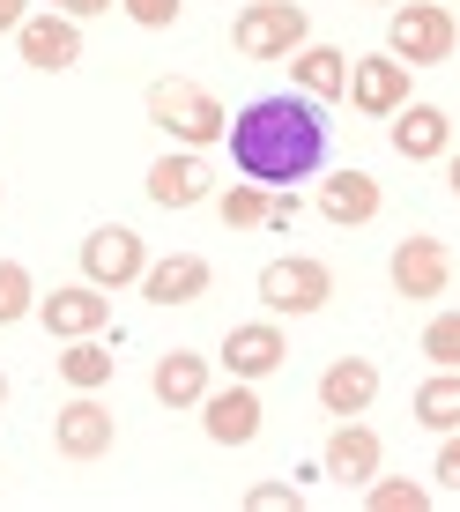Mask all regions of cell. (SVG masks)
I'll return each mask as SVG.
<instances>
[{
    "mask_svg": "<svg viewBox=\"0 0 460 512\" xmlns=\"http://www.w3.org/2000/svg\"><path fill=\"white\" fill-rule=\"evenodd\" d=\"M230 164H238V179H260V186L312 179V171L327 164L320 104L312 97H253L230 119Z\"/></svg>",
    "mask_w": 460,
    "mask_h": 512,
    "instance_id": "1",
    "label": "cell"
},
{
    "mask_svg": "<svg viewBox=\"0 0 460 512\" xmlns=\"http://www.w3.org/2000/svg\"><path fill=\"white\" fill-rule=\"evenodd\" d=\"M149 127H164L179 149H208V141L230 134V112H223V97L208 90V82H193V75H156V82H149Z\"/></svg>",
    "mask_w": 460,
    "mask_h": 512,
    "instance_id": "2",
    "label": "cell"
},
{
    "mask_svg": "<svg viewBox=\"0 0 460 512\" xmlns=\"http://www.w3.org/2000/svg\"><path fill=\"white\" fill-rule=\"evenodd\" d=\"M460 45V23L446 0H401V8H386V52L409 67H446Z\"/></svg>",
    "mask_w": 460,
    "mask_h": 512,
    "instance_id": "3",
    "label": "cell"
},
{
    "mask_svg": "<svg viewBox=\"0 0 460 512\" xmlns=\"http://www.w3.org/2000/svg\"><path fill=\"white\" fill-rule=\"evenodd\" d=\"M305 38H312V15L297 8V0H245L238 23H230V45H238L245 60H290Z\"/></svg>",
    "mask_w": 460,
    "mask_h": 512,
    "instance_id": "4",
    "label": "cell"
},
{
    "mask_svg": "<svg viewBox=\"0 0 460 512\" xmlns=\"http://www.w3.org/2000/svg\"><path fill=\"white\" fill-rule=\"evenodd\" d=\"M260 305L275 312H290V320H305V312H320L327 297H334V268L327 260H312V253H290V260H268V268H260Z\"/></svg>",
    "mask_w": 460,
    "mask_h": 512,
    "instance_id": "5",
    "label": "cell"
},
{
    "mask_svg": "<svg viewBox=\"0 0 460 512\" xmlns=\"http://www.w3.org/2000/svg\"><path fill=\"white\" fill-rule=\"evenodd\" d=\"M386 275H394V290L409 297V305H431V297L453 290V253H446V238L409 231L394 245V260H386Z\"/></svg>",
    "mask_w": 460,
    "mask_h": 512,
    "instance_id": "6",
    "label": "cell"
},
{
    "mask_svg": "<svg viewBox=\"0 0 460 512\" xmlns=\"http://www.w3.org/2000/svg\"><path fill=\"white\" fill-rule=\"evenodd\" d=\"M149 275V245H141V231H127V223H104V231L82 238V282H97V290H127V282Z\"/></svg>",
    "mask_w": 460,
    "mask_h": 512,
    "instance_id": "7",
    "label": "cell"
},
{
    "mask_svg": "<svg viewBox=\"0 0 460 512\" xmlns=\"http://www.w3.org/2000/svg\"><path fill=\"white\" fill-rule=\"evenodd\" d=\"M52 446H60V461H104V453L119 446V423L104 409L97 394H75L60 416H52Z\"/></svg>",
    "mask_w": 460,
    "mask_h": 512,
    "instance_id": "8",
    "label": "cell"
},
{
    "mask_svg": "<svg viewBox=\"0 0 460 512\" xmlns=\"http://www.w3.org/2000/svg\"><path fill=\"white\" fill-rule=\"evenodd\" d=\"M349 104L364 119H394L409 104V60L394 52H371V60H349Z\"/></svg>",
    "mask_w": 460,
    "mask_h": 512,
    "instance_id": "9",
    "label": "cell"
},
{
    "mask_svg": "<svg viewBox=\"0 0 460 512\" xmlns=\"http://www.w3.org/2000/svg\"><path fill=\"white\" fill-rule=\"evenodd\" d=\"M260 423H268V409H260L253 379H230L223 394L208 386V401H201V431L216 438V446H253V438H260Z\"/></svg>",
    "mask_w": 460,
    "mask_h": 512,
    "instance_id": "10",
    "label": "cell"
},
{
    "mask_svg": "<svg viewBox=\"0 0 460 512\" xmlns=\"http://www.w3.org/2000/svg\"><path fill=\"white\" fill-rule=\"evenodd\" d=\"M38 320H45V334H60V342L104 334V320H112V290H97V282H67V290L38 297Z\"/></svg>",
    "mask_w": 460,
    "mask_h": 512,
    "instance_id": "11",
    "label": "cell"
},
{
    "mask_svg": "<svg viewBox=\"0 0 460 512\" xmlns=\"http://www.w3.org/2000/svg\"><path fill=\"white\" fill-rule=\"evenodd\" d=\"M15 52H23L30 67H38V75H67V67L82 60V23L75 15H30L23 30H15Z\"/></svg>",
    "mask_w": 460,
    "mask_h": 512,
    "instance_id": "12",
    "label": "cell"
},
{
    "mask_svg": "<svg viewBox=\"0 0 460 512\" xmlns=\"http://www.w3.org/2000/svg\"><path fill=\"white\" fill-rule=\"evenodd\" d=\"M282 364H290V342H282L275 320H245V327L223 334V372L230 379H268Z\"/></svg>",
    "mask_w": 460,
    "mask_h": 512,
    "instance_id": "13",
    "label": "cell"
},
{
    "mask_svg": "<svg viewBox=\"0 0 460 512\" xmlns=\"http://www.w3.org/2000/svg\"><path fill=\"white\" fill-rule=\"evenodd\" d=\"M208 193H216V179H208L201 149H171V156L149 164V201L156 208H201Z\"/></svg>",
    "mask_w": 460,
    "mask_h": 512,
    "instance_id": "14",
    "label": "cell"
},
{
    "mask_svg": "<svg viewBox=\"0 0 460 512\" xmlns=\"http://www.w3.org/2000/svg\"><path fill=\"white\" fill-rule=\"evenodd\" d=\"M320 468L334 475V483H371V475H379V431H371V423H357V416H342V423L327 431Z\"/></svg>",
    "mask_w": 460,
    "mask_h": 512,
    "instance_id": "15",
    "label": "cell"
},
{
    "mask_svg": "<svg viewBox=\"0 0 460 512\" xmlns=\"http://www.w3.org/2000/svg\"><path fill=\"white\" fill-rule=\"evenodd\" d=\"M290 82H297V97H312V104H334V97H349V52L342 45H297L290 52Z\"/></svg>",
    "mask_w": 460,
    "mask_h": 512,
    "instance_id": "16",
    "label": "cell"
},
{
    "mask_svg": "<svg viewBox=\"0 0 460 512\" xmlns=\"http://www.w3.org/2000/svg\"><path fill=\"white\" fill-rule=\"evenodd\" d=\"M379 401V364L371 357H334L320 372V409L327 416H364Z\"/></svg>",
    "mask_w": 460,
    "mask_h": 512,
    "instance_id": "17",
    "label": "cell"
},
{
    "mask_svg": "<svg viewBox=\"0 0 460 512\" xmlns=\"http://www.w3.org/2000/svg\"><path fill=\"white\" fill-rule=\"evenodd\" d=\"M208 260L201 253H171V260H149V275H141V297L149 305H201L208 297Z\"/></svg>",
    "mask_w": 460,
    "mask_h": 512,
    "instance_id": "18",
    "label": "cell"
},
{
    "mask_svg": "<svg viewBox=\"0 0 460 512\" xmlns=\"http://www.w3.org/2000/svg\"><path fill=\"white\" fill-rule=\"evenodd\" d=\"M149 394L164 401V409H201L208 401V357L201 349H164L149 372Z\"/></svg>",
    "mask_w": 460,
    "mask_h": 512,
    "instance_id": "19",
    "label": "cell"
},
{
    "mask_svg": "<svg viewBox=\"0 0 460 512\" xmlns=\"http://www.w3.org/2000/svg\"><path fill=\"white\" fill-rule=\"evenodd\" d=\"M379 208H386V186L371 179V171H357V164L334 171V179H320V216L327 223H371Z\"/></svg>",
    "mask_w": 460,
    "mask_h": 512,
    "instance_id": "20",
    "label": "cell"
},
{
    "mask_svg": "<svg viewBox=\"0 0 460 512\" xmlns=\"http://www.w3.org/2000/svg\"><path fill=\"white\" fill-rule=\"evenodd\" d=\"M394 149L409 164H431V156H453V119L438 104H401L394 112Z\"/></svg>",
    "mask_w": 460,
    "mask_h": 512,
    "instance_id": "21",
    "label": "cell"
},
{
    "mask_svg": "<svg viewBox=\"0 0 460 512\" xmlns=\"http://www.w3.org/2000/svg\"><path fill=\"white\" fill-rule=\"evenodd\" d=\"M52 364H60V379L75 386V394H97V386H112V372H119V357H112V349L97 342V334H82V342H67V349H60V357H52Z\"/></svg>",
    "mask_w": 460,
    "mask_h": 512,
    "instance_id": "22",
    "label": "cell"
},
{
    "mask_svg": "<svg viewBox=\"0 0 460 512\" xmlns=\"http://www.w3.org/2000/svg\"><path fill=\"white\" fill-rule=\"evenodd\" d=\"M416 423L423 431H460V372H431L416 386Z\"/></svg>",
    "mask_w": 460,
    "mask_h": 512,
    "instance_id": "23",
    "label": "cell"
},
{
    "mask_svg": "<svg viewBox=\"0 0 460 512\" xmlns=\"http://www.w3.org/2000/svg\"><path fill=\"white\" fill-rule=\"evenodd\" d=\"M268 201H275V193L260 186V179H230V186L216 193V208H223L230 231H260V223H268Z\"/></svg>",
    "mask_w": 460,
    "mask_h": 512,
    "instance_id": "24",
    "label": "cell"
},
{
    "mask_svg": "<svg viewBox=\"0 0 460 512\" xmlns=\"http://www.w3.org/2000/svg\"><path fill=\"white\" fill-rule=\"evenodd\" d=\"M38 312V282H30L23 260H0V327H15V320H30Z\"/></svg>",
    "mask_w": 460,
    "mask_h": 512,
    "instance_id": "25",
    "label": "cell"
},
{
    "mask_svg": "<svg viewBox=\"0 0 460 512\" xmlns=\"http://www.w3.org/2000/svg\"><path fill=\"white\" fill-rule=\"evenodd\" d=\"M423 357H431L438 372H460V312H431V327H423Z\"/></svg>",
    "mask_w": 460,
    "mask_h": 512,
    "instance_id": "26",
    "label": "cell"
},
{
    "mask_svg": "<svg viewBox=\"0 0 460 512\" xmlns=\"http://www.w3.org/2000/svg\"><path fill=\"white\" fill-rule=\"evenodd\" d=\"M364 505H371V512H423V505H431V490L394 475V483H364Z\"/></svg>",
    "mask_w": 460,
    "mask_h": 512,
    "instance_id": "27",
    "label": "cell"
},
{
    "mask_svg": "<svg viewBox=\"0 0 460 512\" xmlns=\"http://www.w3.org/2000/svg\"><path fill=\"white\" fill-rule=\"evenodd\" d=\"M297 505H305L297 483H253L245 490V512H297Z\"/></svg>",
    "mask_w": 460,
    "mask_h": 512,
    "instance_id": "28",
    "label": "cell"
},
{
    "mask_svg": "<svg viewBox=\"0 0 460 512\" xmlns=\"http://www.w3.org/2000/svg\"><path fill=\"white\" fill-rule=\"evenodd\" d=\"M119 8H127L141 30H171V23H179V8H186V0H119Z\"/></svg>",
    "mask_w": 460,
    "mask_h": 512,
    "instance_id": "29",
    "label": "cell"
},
{
    "mask_svg": "<svg viewBox=\"0 0 460 512\" xmlns=\"http://www.w3.org/2000/svg\"><path fill=\"white\" fill-rule=\"evenodd\" d=\"M438 483H446V490H460V431H438Z\"/></svg>",
    "mask_w": 460,
    "mask_h": 512,
    "instance_id": "30",
    "label": "cell"
},
{
    "mask_svg": "<svg viewBox=\"0 0 460 512\" xmlns=\"http://www.w3.org/2000/svg\"><path fill=\"white\" fill-rule=\"evenodd\" d=\"M297 208H305L297 193H275V201H268V223H275V231H290V223H297Z\"/></svg>",
    "mask_w": 460,
    "mask_h": 512,
    "instance_id": "31",
    "label": "cell"
},
{
    "mask_svg": "<svg viewBox=\"0 0 460 512\" xmlns=\"http://www.w3.org/2000/svg\"><path fill=\"white\" fill-rule=\"evenodd\" d=\"M23 23H30V0H0V38H15Z\"/></svg>",
    "mask_w": 460,
    "mask_h": 512,
    "instance_id": "32",
    "label": "cell"
},
{
    "mask_svg": "<svg viewBox=\"0 0 460 512\" xmlns=\"http://www.w3.org/2000/svg\"><path fill=\"white\" fill-rule=\"evenodd\" d=\"M52 8H60V15H75V23H82V15H104L112 0H52Z\"/></svg>",
    "mask_w": 460,
    "mask_h": 512,
    "instance_id": "33",
    "label": "cell"
},
{
    "mask_svg": "<svg viewBox=\"0 0 460 512\" xmlns=\"http://www.w3.org/2000/svg\"><path fill=\"white\" fill-rule=\"evenodd\" d=\"M446 179H453V201H460V149L446 156Z\"/></svg>",
    "mask_w": 460,
    "mask_h": 512,
    "instance_id": "34",
    "label": "cell"
},
{
    "mask_svg": "<svg viewBox=\"0 0 460 512\" xmlns=\"http://www.w3.org/2000/svg\"><path fill=\"white\" fill-rule=\"evenodd\" d=\"M364 8H401V0H364Z\"/></svg>",
    "mask_w": 460,
    "mask_h": 512,
    "instance_id": "35",
    "label": "cell"
},
{
    "mask_svg": "<svg viewBox=\"0 0 460 512\" xmlns=\"http://www.w3.org/2000/svg\"><path fill=\"white\" fill-rule=\"evenodd\" d=\"M0 401H8V379H0Z\"/></svg>",
    "mask_w": 460,
    "mask_h": 512,
    "instance_id": "36",
    "label": "cell"
},
{
    "mask_svg": "<svg viewBox=\"0 0 460 512\" xmlns=\"http://www.w3.org/2000/svg\"><path fill=\"white\" fill-rule=\"evenodd\" d=\"M0 193H8V186H0Z\"/></svg>",
    "mask_w": 460,
    "mask_h": 512,
    "instance_id": "37",
    "label": "cell"
}]
</instances>
